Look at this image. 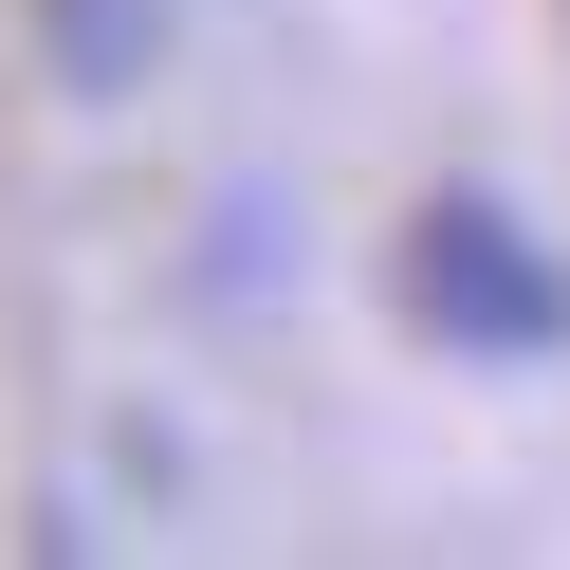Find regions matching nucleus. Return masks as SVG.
<instances>
[{
  "label": "nucleus",
  "mask_w": 570,
  "mask_h": 570,
  "mask_svg": "<svg viewBox=\"0 0 570 570\" xmlns=\"http://www.w3.org/2000/svg\"><path fill=\"white\" fill-rule=\"evenodd\" d=\"M386 276H405V313L460 350V368H533V350H570V258H552L497 185H442Z\"/></svg>",
  "instance_id": "1"
},
{
  "label": "nucleus",
  "mask_w": 570,
  "mask_h": 570,
  "mask_svg": "<svg viewBox=\"0 0 570 570\" xmlns=\"http://www.w3.org/2000/svg\"><path fill=\"white\" fill-rule=\"evenodd\" d=\"M56 38H92V56H111V38H129V0H56Z\"/></svg>",
  "instance_id": "2"
}]
</instances>
